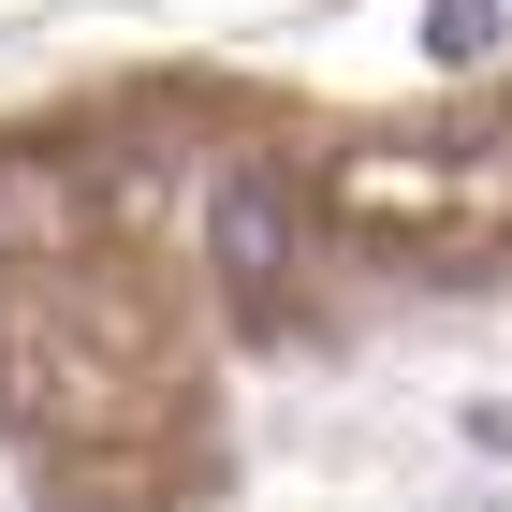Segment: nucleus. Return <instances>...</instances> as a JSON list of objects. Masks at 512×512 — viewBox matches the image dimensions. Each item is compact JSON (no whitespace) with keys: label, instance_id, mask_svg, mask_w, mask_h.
Returning a JSON list of instances; mask_svg holds the SVG:
<instances>
[{"label":"nucleus","instance_id":"2","mask_svg":"<svg viewBox=\"0 0 512 512\" xmlns=\"http://www.w3.org/2000/svg\"><path fill=\"white\" fill-rule=\"evenodd\" d=\"M205 235H220V278H235V293H278V264H293V191H278L264 161H235V176L205 191Z\"/></svg>","mask_w":512,"mask_h":512},{"label":"nucleus","instance_id":"1","mask_svg":"<svg viewBox=\"0 0 512 512\" xmlns=\"http://www.w3.org/2000/svg\"><path fill=\"white\" fill-rule=\"evenodd\" d=\"M0 410L44 439V454H132V439H176V352L132 293H88V278H15L0 293Z\"/></svg>","mask_w":512,"mask_h":512},{"label":"nucleus","instance_id":"3","mask_svg":"<svg viewBox=\"0 0 512 512\" xmlns=\"http://www.w3.org/2000/svg\"><path fill=\"white\" fill-rule=\"evenodd\" d=\"M425 44L439 59H483V44H498V0H425Z\"/></svg>","mask_w":512,"mask_h":512}]
</instances>
